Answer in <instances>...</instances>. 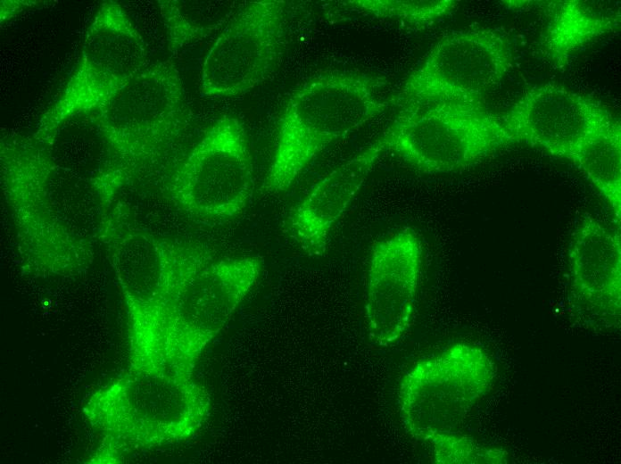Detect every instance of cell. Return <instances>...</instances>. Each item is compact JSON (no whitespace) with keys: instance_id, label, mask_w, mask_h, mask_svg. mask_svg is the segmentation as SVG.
Segmentation results:
<instances>
[{"instance_id":"1","label":"cell","mask_w":621,"mask_h":464,"mask_svg":"<svg viewBox=\"0 0 621 464\" xmlns=\"http://www.w3.org/2000/svg\"><path fill=\"white\" fill-rule=\"evenodd\" d=\"M0 167L22 271L50 278L87 268L124 213L116 196L55 163L33 136H4Z\"/></svg>"},{"instance_id":"2","label":"cell","mask_w":621,"mask_h":464,"mask_svg":"<svg viewBox=\"0 0 621 464\" xmlns=\"http://www.w3.org/2000/svg\"><path fill=\"white\" fill-rule=\"evenodd\" d=\"M257 256L199 258L150 309L127 318L129 366L193 375L205 347L225 328L258 282Z\"/></svg>"},{"instance_id":"3","label":"cell","mask_w":621,"mask_h":464,"mask_svg":"<svg viewBox=\"0 0 621 464\" xmlns=\"http://www.w3.org/2000/svg\"><path fill=\"white\" fill-rule=\"evenodd\" d=\"M211 400L193 375L154 367H131L94 392L83 407L103 442L90 463H118L132 449L189 439L209 418Z\"/></svg>"},{"instance_id":"4","label":"cell","mask_w":621,"mask_h":464,"mask_svg":"<svg viewBox=\"0 0 621 464\" xmlns=\"http://www.w3.org/2000/svg\"><path fill=\"white\" fill-rule=\"evenodd\" d=\"M385 84L370 73L330 70L294 89L278 120L265 192H286L324 149L382 114Z\"/></svg>"},{"instance_id":"5","label":"cell","mask_w":621,"mask_h":464,"mask_svg":"<svg viewBox=\"0 0 621 464\" xmlns=\"http://www.w3.org/2000/svg\"><path fill=\"white\" fill-rule=\"evenodd\" d=\"M385 152L426 173L474 167L516 143L501 117L481 102H448L416 107L379 137Z\"/></svg>"},{"instance_id":"6","label":"cell","mask_w":621,"mask_h":464,"mask_svg":"<svg viewBox=\"0 0 621 464\" xmlns=\"http://www.w3.org/2000/svg\"><path fill=\"white\" fill-rule=\"evenodd\" d=\"M88 114L137 176L156 163L186 127L180 73L170 61L148 65Z\"/></svg>"},{"instance_id":"7","label":"cell","mask_w":621,"mask_h":464,"mask_svg":"<svg viewBox=\"0 0 621 464\" xmlns=\"http://www.w3.org/2000/svg\"><path fill=\"white\" fill-rule=\"evenodd\" d=\"M253 163L240 119L223 114L173 171L167 195L177 209L203 221L238 216L253 192Z\"/></svg>"},{"instance_id":"8","label":"cell","mask_w":621,"mask_h":464,"mask_svg":"<svg viewBox=\"0 0 621 464\" xmlns=\"http://www.w3.org/2000/svg\"><path fill=\"white\" fill-rule=\"evenodd\" d=\"M493 365L479 347L455 344L414 364L398 390L400 416L406 431L424 441L454 433L488 392Z\"/></svg>"},{"instance_id":"9","label":"cell","mask_w":621,"mask_h":464,"mask_svg":"<svg viewBox=\"0 0 621 464\" xmlns=\"http://www.w3.org/2000/svg\"><path fill=\"white\" fill-rule=\"evenodd\" d=\"M146 44L116 1H105L89 25L82 50L63 92L41 117L35 136L105 104L147 65Z\"/></svg>"},{"instance_id":"10","label":"cell","mask_w":621,"mask_h":464,"mask_svg":"<svg viewBox=\"0 0 621 464\" xmlns=\"http://www.w3.org/2000/svg\"><path fill=\"white\" fill-rule=\"evenodd\" d=\"M507 39L493 29L470 28L440 38L406 79L402 97L416 107L481 102L512 68Z\"/></svg>"},{"instance_id":"11","label":"cell","mask_w":621,"mask_h":464,"mask_svg":"<svg viewBox=\"0 0 621 464\" xmlns=\"http://www.w3.org/2000/svg\"><path fill=\"white\" fill-rule=\"evenodd\" d=\"M287 3L246 2L221 29L203 62V95H242L265 81L282 53Z\"/></svg>"},{"instance_id":"12","label":"cell","mask_w":621,"mask_h":464,"mask_svg":"<svg viewBox=\"0 0 621 464\" xmlns=\"http://www.w3.org/2000/svg\"><path fill=\"white\" fill-rule=\"evenodd\" d=\"M501 117L516 143L568 160L584 141L619 120L594 99L555 83L527 88Z\"/></svg>"},{"instance_id":"13","label":"cell","mask_w":621,"mask_h":464,"mask_svg":"<svg viewBox=\"0 0 621 464\" xmlns=\"http://www.w3.org/2000/svg\"><path fill=\"white\" fill-rule=\"evenodd\" d=\"M422 264V244L410 228L400 229L372 247L366 283V319L376 344L397 343L410 330Z\"/></svg>"},{"instance_id":"14","label":"cell","mask_w":621,"mask_h":464,"mask_svg":"<svg viewBox=\"0 0 621 464\" xmlns=\"http://www.w3.org/2000/svg\"><path fill=\"white\" fill-rule=\"evenodd\" d=\"M124 215L116 221L104 245L128 316L153 306L182 267L204 245L130 228Z\"/></svg>"},{"instance_id":"15","label":"cell","mask_w":621,"mask_h":464,"mask_svg":"<svg viewBox=\"0 0 621 464\" xmlns=\"http://www.w3.org/2000/svg\"><path fill=\"white\" fill-rule=\"evenodd\" d=\"M385 153L378 137L318 181L287 218L286 233L307 255L322 256L330 233Z\"/></svg>"},{"instance_id":"16","label":"cell","mask_w":621,"mask_h":464,"mask_svg":"<svg viewBox=\"0 0 621 464\" xmlns=\"http://www.w3.org/2000/svg\"><path fill=\"white\" fill-rule=\"evenodd\" d=\"M572 287L591 308L620 312L621 237L603 220L588 215L572 233L568 248Z\"/></svg>"},{"instance_id":"17","label":"cell","mask_w":621,"mask_h":464,"mask_svg":"<svg viewBox=\"0 0 621 464\" xmlns=\"http://www.w3.org/2000/svg\"><path fill=\"white\" fill-rule=\"evenodd\" d=\"M32 136L55 163L95 182L116 197L135 178L90 114L76 115L45 135Z\"/></svg>"},{"instance_id":"18","label":"cell","mask_w":621,"mask_h":464,"mask_svg":"<svg viewBox=\"0 0 621 464\" xmlns=\"http://www.w3.org/2000/svg\"><path fill=\"white\" fill-rule=\"evenodd\" d=\"M549 21L542 39L543 52L559 69L573 54L620 25L621 4L617 0H563L548 4Z\"/></svg>"},{"instance_id":"19","label":"cell","mask_w":621,"mask_h":464,"mask_svg":"<svg viewBox=\"0 0 621 464\" xmlns=\"http://www.w3.org/2000/svg\"><path fill=\"white\" fill-rule=\"evenodd\" d=\"M247 1L159 0L168 48L172 54L222 29Z\"/></svg>"},{"instance_id":"20","label":"cell","mask_w":621,"mask_h":464,"mask_svg":"<svg viewBox=\"0 0 621 464\" xmlns=\"http://www.w3.org/2000/svg\"><path fill=\"white\" fill-rule=\"evenodd\" d=\"M587 176L621 219V124L609 128L584 141L570 159Z\"/></svg>"},{"instance_id":"21","label":"cell","mask_w":621,"mask_h":464,"mask_svg":"<svg viewBox=\"0 0 621 464\" xmlns=\"http://www.w3.org/2000/svg\"><path fill=\"white\" fill-rule=\"evenodd\" d=\"M456 0H351L346 4L368 15L423 27L451 13Z\"/></svg>"},{"instance_id":"22","label":"cell","mask_w":621,"mask_h":464,"mask_svg":"<svg viewBox=\"0 0 621 464\" xmlns=\"http://www.w3.org/2000/svg\"><path fill=\"white\" fill-rule=\"evenodd\" d=\"M423 442L432 446L435 460L441 464L494 462L493 454H500L458 432L435 434Z\"/></svg>"},{"instance_id":"23","label":"cell","mask_w":621,"mask_h":464,"mask_svg":"<svg viewBox=\"0 0 621 464\" xmlns=\"http://www.w3.org/2000/svg\"><path fill=\"white\" fill-rule=\"evenodd\" d=\"M39 1H2L1 23L15 16L24 9L38 4Z\"/></svg>"}]
</instances>
